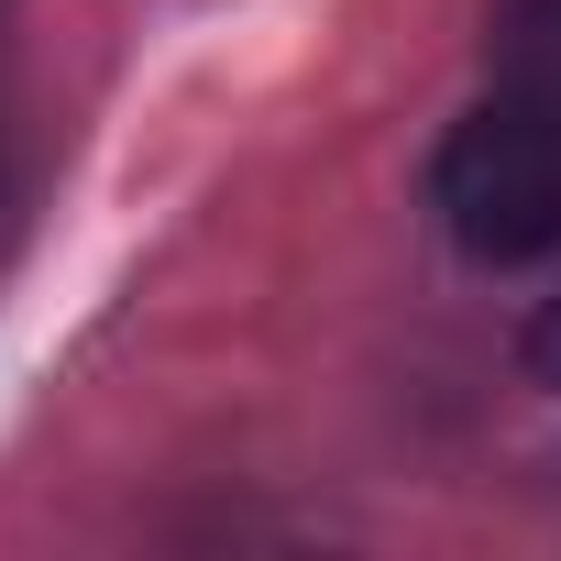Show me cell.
I'll list each match as a JSON object with an SVG mask.
<instances>
[{
    "instance_id": "3",
    "label": "cell",
    "mask_w": 561,
    "mask_h": 561,
    "mask_svg": "<svg viewBox=\"0 0 561 561\" xmlns=\"http://www.w3.org/2000/svg\"><path fill=\"white\" fill-rule=\"evenodd\" d=\"M528 375H539V386H561V298L528 320Z\"/></svg>"
},
{
    "instance_id": "4",
    "label": "cell",
    "mask_w": 561,
    "mask_h": 561,
    "mask_svg": "<svg viewBox=\"0 0 561 561\" xmlns=\"http://www.w3.org/2000/svg\"><path fill=\"white\" fill-rule=\"evenodd\" d=\"M0 187H12V0H0Z\"/></svg>"
},
{
    "instance_id": "2",
    "label": "cell",
    "mask_w": 561,
    "mask_h": 561,
    "mask_svg": "<svg viewBox=\"0 0 561 561\" xmlns=\"http://www.w3.org/2000/svg\"><path fill=\"white\" fill-rule=\"evenodd\" d=\"M484 67L506 100L561 122V0H495L484 12Z\"/></svg>"
},
{
    "instance_id": "1",
    "label": "cell",
    "mask_w": 561,
    "mask_h": 561,
    "mask_svg": "<svg viewBox=\"0 0 561 561\" xmlns=\"http://www.w3.org/2000/svg\"><path fill=\"white\" fill-rule=\"evenodd\" d=\"M430 209L473 264H539L561 253V122L528 100H484L430 154Z\"/></svg>"
}]
</instances>
